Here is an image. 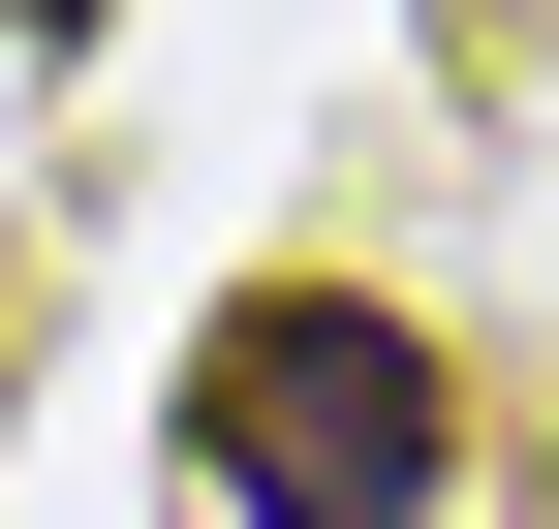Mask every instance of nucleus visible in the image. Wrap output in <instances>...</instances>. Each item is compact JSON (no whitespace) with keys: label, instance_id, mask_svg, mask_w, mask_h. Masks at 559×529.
<instances>
[{"label":"nucleus","instance_id":"1","mask_svg":"<svg viewBox=\"0 0 559 529\" xmlns=\"http://www.w3.org/2000/svg\"><path fill=\"white\" fill-rule=\"evenodd\" d=\"M187 468H218V529H436L466 498V374L373 281H249L187 343Z\"/></svg>","mask_w":559,"mask_h":529},{"label":"nucleus","instance_id":"2","mask_svg":"<svg viewBox=\"0 0 559 529\" xmlns=\"http://www.w3.org/2000/svg\"><path fill=\"white\" fill-rule=\"evenodd\" d=\"M0 32H94V0H0Z\"/></svg>","mask_w":559,"mask_h":529}]
</instances>
